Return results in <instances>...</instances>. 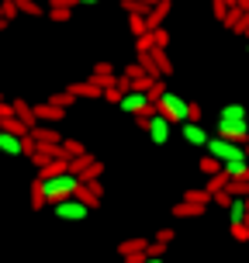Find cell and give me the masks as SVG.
I'll list each match as a JSON object with an SVG mask.
<instances>
[{
	"label": "cell",
	"mask_w": 249,
	"mask_h": 263,
	"mask_svg": "<svg viewBox=\"0 0 249 263\" xmlns=\"http://www.w3.org/2000/svg\"><path fill=\"white\" fill-rule=\"evenodd\" d=\"M215 132L225 135V139H232V142L246 145V139H249V115H246V107H242V104H225L222 111H218V125H215Z\"/></svg>",
	"instance_id": "6da1fadb"
},
{
	"label": "cell",
	"mask_w": 249,
	"mask_h": 263,
	"mask_svg": "<svg viewBox=\"0 0 249 263\" xmlns=\"http://www.w3.org/2000/svg\"><path fill=\"white\" fill-rule=\"evenodd\" d=\"M80 184H83V180H80L73 170H63V173H55V177H42V194H45L49 204H55V201H63V197H73Z\"/></svg>",
	"instance_id": "7a4b0ae2"
},
{
	"label": "cell",
	"mask_w": 249,
	"mask_h": 263,
	"mask_svg": "<svg viewBox=\"0 0 249 263\" xmlns=\"http://www.w3.org/2000/svg\"><path fill=\"white\" fill-rule=\"evenodd\" d=\"M156 111H159V115H166L173 125H184V121H190V101H184L180 93H170V90L159 93Z\"/></svg>",
	"instance_id": "3957f363"
},
{
	"label": "cell",
	"mask_w": 249,
	"mask_h": 263,
	"mask_svg": "<svg viewBox=\"0 0 249 263\" xmlns=\"http://www.w3.org/2000/svg\"><path fill=\"white\" fill-rule=\"evenodd\" d=\"M52 211H55V218H59V222H83V218L90 215V208H87V204H83L76 194H73V197H63V201H55Z\"/></svg>",
	"instance_id": "277c9868"
},
{
	"label": "cell",
	"mask_w": 249,
	"mask_h": 263,
	"mask_svg": "<svg viewBox=\"0 0 249 263\" xmlns=\"http://www.w3.org/2000/svg\"><path fill=\"white\" fill-rule=\"evenodd\" d=\"M118 107L125 111V115H142V111H156V104H152V97L145 90H125L121 93V101H118Z\"/></svg>",
	"instance_id": "5b68a950"
},
{
	"label": "cell",
	"mask_w": 249,
	"mask_h": 263,
	"mask_svg": "<svg viewBox=\"0 0 249 263\" xmlns=\"http://www.w3.org/2000/svg\"><path fill=\"white\" fill-rule=\"evenodd\" d=\"M170 125H173V121L156 111V115L149 118V125H145V132H149V139H152L156 145H166V142H170Z\"/></svg>",
	"instance_id": "8992f818"
},
{
	"label": "cell",
	"mask_w": 249,
	"mask_h": 263,
	"mask_svg": "<svg viewBox=\"0 0 249 263\" xmlns=\"http://www.w3.org/2000/svg\"><path fill=\"white\" fill-rule=\"evenodd\" d=\"M180 135H184V142L194 145V149H204V145H208V132L201 128L197 121H184V125H180Z\"/></svg>",
	"instance_id": "52a82bcc"
},
{
	"label": "cell",
	"mask_w": 249,
	"mask_h": 263,
	"mask_svg": "<svg viewBox=\"0 0 249 263\" xmlns=\"http://www.w3.org/2000/svg\"><path fill=\"white\" fill-rule=\"evenodd\" d=\"M222 173L228 177V180H239V177H246V173H249V156L225 159V163H222Z\"/></svg>",
	"instance_id": "ba28073f"
},
{
	"label": "cell",
	"mask_w": 249,
	"mask_h": 263,
	"mask_svg": "<svg viewBox=\"0 0 249 263\" xmlns=\"http://www.w3.org/2000/svg\"><path fill=\"white\" fill-rule=\"evenodd\" d=\"M63 115H66V107L52 104V101H45V104H39V107H35V118H39V121H45V125H52V121H63Z\"/></svg>",
	"instance_id": "9c48e42d"
},
{
	"label": "cell",
	"mask_w": 249,
	"mask_h": 263,
	"mask_svg": "<svg viewBox=\"0 0 249 263\" xmlns=\"http://www.w3.org/2000/svg\"><path fill=\"white\" fill-rule=\"evenodd\" d=\"M166 14H170V0H156V7H152V11H145V25L159 28L163 21H166Z\"/></svg>",
	"instance_id": "30bf717a"
},
{
	"label": "cell",
	"mask_w": 249,
	"mask_h": 263,
	"mask_svg": "<svg viewBox=\"0 0 249 263\" xmlns=\"http://www.w3.org/2000/svg\"><path fill=\"white\" fill-rule=\"evenodd\" d=\"M90 80H97L101 87L118 83V77H114V66H111V63H97V66H93V73H90Z\"/></svg>",
	"instance_id": "8fae6325"
},
{
	"label": "cell",
	"mask_w": 249,
	"mask_h": 263,
	"mask_svg": "<svg viewBox=\"0 0 249 263\" xmlns=\"http://www.w3.org/2000/svg\"><path fill=\"white\" fill-rule=\"evenodd\" d=\"M249 215V204L246 197H232V204H228V225H242Z\"/></svg>",
	"instance_id": "7c38bea8"
},
{
	"label": "cell",
	"mask_w": 249,
	"mask_h": 263,
	"mask_svg": "<svg viewBox=\"0 0 249 263\" xmlns=\"http://www.w3.org/2000/svg\"><path fill=\"white\" fill-rule=\"evenodd\" d=\"M69 90L76 93V97H104V87H101L97 80H87V83H73Z\"/></svg>",
	"instance_id": "4fadbf2b"
},
{
	"label": "cell",
	"mask_w": 249,
	"mask_h": 263,
	"mask_svg": "<svg viewBox=\"0 0 249 263\" xmlns=\"http://www.w3.org/2000/svg\"><path fill=\"white\" fill-rule=\"evenodd\" d=\"M31 139L39 145H59V132H52V128H42V125H35L31 128Z\"/></svg>",
	"instance_id": "5bb4252c"
},
{
	"label": "cell",
	"mask_w": 249,
	"mask_h": 263,
	"mask_svg": "<svg viewBox=\"0 0 249 263\" xmlns=\"http://www.w3.org/2000/svg\"><path fill=\"white\" fill-rule=\"evenodd\" d=\"M177 218H197V215H204V204H190V201H180L177 208H173Z\"/></svg>",
	"instance_id": "9a60e30c"
},
{
	"label": "cell",
	"mask_w": 249,
	"mask_h": 263,
	"mask_svg": "<svg viewBox=\"0 0 249 263\" xmlns=\"http://www.w3.org/2000/svg\"><path fill=\"white\" fill-rule=\"evenodd\" d=\"M128 28H131V35H135V39H139V35H145V31H149V25H145V14H142V11H131V14H128Z\"/></svg>",
	"instance_id": "2e32d148"
},
{
	"label": "cell",
	"mask_w": 249,
	"mask_h": 263,
	"mask_svg": "<svg viewBox=\"0 0 249 263\" xmlns=\"http://www.w3.org/2000/svg\"><path fill=\"white\" fill-rule=\"evenodd\" d=\"M14 115H17V118H21V121H28L31 128L39 125V118H35V107H28L25 101H14Z\"/></svg>",
	"instance_id": "e0dca14e"
},
{
	"label": "cell",
	"mask_w": 249,
	"mask_h": 263,
	"mask_svg": "<svg viewBox=\"0 0 249 263\" xmlns=\"http://www.w3.org/2000/svg\"><path fill=\"white\" fill-rule=\"evenodd\" d=\"M152 63H156V73H159V77H170V73H173V66H170V59H166V52H163V49H152Z\"/></svg>",
	"instance_id": "ac0fdd59"
},
{
	"label": "cell",
	"mask_w": 249,
	"mask_h": 263,
	"mask_svg": "<svg viewBox=\"0 0 249 263\" xmlns=\"http://www.w3.org/2000/svg\"><path fill=\"white\" fill-rule=\"evenodd\" d=\"M184 201H190V204H211V191L208 187H204V191H201V187H190L184 194Z\"/></svg>",
	"instance_id": "d6986e66"
},
{
	"label": "cell",
	"mask_w": 249,
	"mask_h": 263,
	"mask_svg": "<svg viewBox=\"0 0 249 263\" xmlns=\"http://www.w3.org/2000/svg\"><path fill=\"white\" fill-rule=\"evenodd\" d=\"M225 191H228L232 197H246V194H249V177H239V180H228V184H225Z\"/></svg>",
	"instance_id": "ffe728a7"
},
{
	"label": "cell",
	"mask_w": 249,
	"mask_h": 263,
	"mask_svg": "<svg viewBox=\"0 0 249 263\" xmlns=\"http://www.w3.org/2000/svg\"><path fill=\"white\" fill-rule=\"evenodd\" d=\"M145 250H149L145 239H128V242H121V256H135V253H145Z\"/></svg>",
	"instance_id": "44dd1931"
},
{
	"label": "cell",
	"mask_w": 249,
	"mask_h": 263,
	"mask_svg": "<svg viewBox=\"0 0 249 263\" xmlns=\"http://www.w3.org/2000/svg\"><path fill=\"white\" fill-rule=\"evenodd\" d=\"M218 170H222V159L211 156V153H204V156H201V173H204V177H211V173H218Z\"/></svg>",
	"instance_id": "7402d4cb"
},
{
	"label": "cell",
	"mask_w": 249,
	"mask_h": 263,
	"mask_svg": "<svg viewBox=\"0 0 249 263\" xmlns=\"http://www.w3.org/2000/svg\"><path fill=\"white\" fill-rule=\"evenodd\" d=\"M101 173H104V166H101V163H97V159H90V163H87V166H83V173H80V180H83V184H87V180H97V177H101Z\"/></svg>",
	"instance_id": "603a6c76"
},
{
	"label": "cell",
	"mask_w": 249,
	"mask_h": 263,
	"mask_svg": "<svg viewBox=\"0 0 249 263\" xmlns=\"http://www.w3.org/2000/svg\"><path fill=\"white\" fill-rule=\"evenodd\" d=\"M149 31H152V45H156V49H166V45H170V31H166L163 25H159V28H149Z\"/></svg>",
	"instance_id": "cb8c5ba5"
},
{
	"label": "cell",
	"mask_w": 249,
	"mask_h": 263,
	"mask_svg": "<svg viewBox=\"0 0 249 263\" xmlns=\"http://www.w3.org/2000/svg\"><path fill=\"white\" fill-rule=\"evenodd\" d=\"M225 184H228V177H225L222 170H218V173H211V177H208V191H211V194L225 191Z\"/></svg>",
	"instance_id": "d4e9b609"
},
{
	"label": "cell",
	"mask_w": 249,
	"mask_h": 263,
	"mask_svg": "<svg viewBox=\"0 0 249 263\" xmlns=\"http://www.w3.org/2000/svg\"><path fill=\"white\" fill-rule=\"evenodd\" d=\"M31 204H35V208L49 204V201H45V194H42V177H35V184H31Z\"/></svg>",
	"instance_id": "484cf974"
},
{
	"label": "cell",
	"mask_w": 249,
	"mask_h": 263,
	"mask_svg": "<svg viewBox=\"0 0 249 263\" xmlns=\"http://www.w3.org/2000/svg\"><path fill=\"white\" fill-rule=\"evenodd\" d=\"M49 101H52V104H59V107H69L73 101H76V93H73V90H63V93H52Z\"/></svg>",
	"instance_id": "4316f807"
},
{
	"label": "cell",
	"mask_w": 249,
	"mask_h": 263,
	"mask_svg": "<svg viewBox=\"0 0 249 263\" xmlns=\"http://www.w3.org/2000/svg\"><path fill=\"white\" fill-rule=\"evenodd\" d=\"M239 17H242V7H228V14H225L222 21H225V28H232V31H236V28H239Z\"/></svg>",
	"instance_id": "83f0119b"
},
{
	"label": "cell",
	"mask_w": 249,
	"mask_h": 263,
	"mask_svg": "<svg viewBox=\"0 0 249 263\" xmlns=\"http://www.w3.org/2000/svg\"><path fill=\"white\" fill-rule=\"evenodd\" d=\"M135 45H139V55H142V52H152V49H156V45H152V31L139 35V42H135Z\"/></svg>",
	"instance_id": "f1b7e54d"
},
{
	"label": "cell",
	"mask_w": 249,
	"mask_h": 263,
	"mask_svg": "<svg viewBox=\"0 0 249 263\" xmlns=\"http://www.w3.org/2000/svg\"><path fill=\"white\" fill-rule=\"evenodd\" d=\"M0 14H4L7 21H14V17H17V0H4V4H0Z\"/></svg>",
	"instance_id": "f546056e"
},
{
	"label": "cell",
	"mask_w": 249,
	"mask_h": 263,
	"mask_svg": "<svg viewBox=\"0 0 249 263\" xmlns=\"http://www.w3.org/2000/svg\"><path fill=\"white\" fill-rule=\"evenodd\" d=\"M17 11H21V14H31V17H35V14H42V7L35 4V0H17Z\"/></svg>",
	"instance_id": "4dcf8cb0"
},
{
	"label": "cell",
	"mask_w": 249,
	"mask_h": 263,
	"mask_svg": "<svg viewBox=\"0 0 249 263\" xmlns=\"http://www.w3.org/2000/svg\"><path fill=\"white\" fill-rule=\"evenodd\" d=\"M49 17L63 25V21H69V17H73V14H69V7H49Z\"/></svg>",
	"instance_id": "1f68e13d"
},
{
	"label": "cell",
	"mask_w": 249,
	"mask_h": 263,
	"mask_svg": "<svg viewBox=\"0 0 249 263\" xmlns=\"http://www.w3.org/2000/svg\"><path fill=\"white\" fill-rule=\"evenodd\" d=\"M232 239L236 242H249V229L246 225H232Z\"/></svg>",
	"instance_id": "d6a6232c"
},
{
	"label": "cell",
	"mask_w": 249,
	"mask_h": 263,
	"mask_svg": "<svg viewBox=\"0 0 249 263\" xmlns=\"http://www.w3.org/2000/svg\"><path fill=\"white\" fill-rule=\"evenodd\" d=\"M211 201L222 204V208H228V204H232V194H228V191H218V194H211Z\"/></svg>",
	"instance_id": "836d02e7"
},
{
	"label": "cell",
	"mask_w": 249,
	"mask_h": 263,
	"mask_svg": "<svg viewBox=\"0 0 249 263\" xmlns=\"http://www.w3.org/2000/svg\"><path fill=\"white\" fill-rule=\"evenodd\" d=\"M211 7H215V17H218V21L228 14V4H225V0H211Z\"/></svg>",
	"instance_id": "e575fe53"
},
{
	"label": "cell",
	"mask_w": 249,
	"mask_h": 263,
	"mask_svg": "<svg viewBox=\"0 0 249 263\" xmlns=\"http://www.w3.org/2000/svg\"><path fill=\"white\" fill-rule=\"evenodd\" d=\"M11 115H14V104H4V101H0V121L11 118Z\"/></svg>",
	"instance_id": "d590c367"
},
{
	"label": "cell",
	"mask_w": 249,
	"mask_h": 263,
	"mask_svg": "<svg viewBox=\"0 0 249 263\" xmlns=\"http://www.w3.org/2000/svg\"><path fill=\"white\" fill-rule=\"evenodd\" d=\"M156 239H159V242H170V239H173V229H159Z\"/></svg>",
	"instance_id": "8d00e7d4"
},
{
	"label": "cell",
	"mask_w": 249,
	"mask_h": 263,
	"mask_svg": "<svg viewBox=\"0 0 249 263\" xmlns=\"http://www.w3.org/2000/svg\"><path fill=\"white\" fill-rule=\"evenodd\" d=\"M73 4H76V0H52L49 7H73Z\"/></svg>",
	"instance_id": "74e56055"
},
{
	"label": "cell",
	"mask_w": 249,
	"mask_h": 263,
	"mask_svg": "<svg viewBox=\"0 0 249 263\" xmlns=\"http://www.w3.org/2000/svg\"><path fill=\"white\" fill-rule=\"evenodd\" d=\"M142 263H166V260H163V256H149V253H145V256H142Z\"/></svg>",
	"instance_id": "f35d334b"
},
{
	"label": "cell",
	"mask_w": 249,
	"mask_h": 263,
	"mask_svg": "<svg viewBox=\"0 0 249 263\" xmlns=\"http://www.w3.org/2000/svg\"><path fill=\"white\" fill-rule=\"evenodd\" d=\"M76 4H87V7H97L101 0H76Z\"/></svg>",
	"instance_id": "ab89813d"
},
{
	"label": "cell",
	"mask_w": 249,
	"mask_h": 263,
	"mask_svg": "<svg viewBox=\"0 0 249 263\" xmlns=\"http://www.w3.org/2000/svg\"><path fill=\"white\" fill-rule=\"evenodd\" d=\"M236 7H242V11H249V0H236Z\"/></svg>",
	"instance_id": "60d3db41"
},
{
	"label": "cell",
	"mask_w": 249,
	"mask_h": 263,
	"mask_svg": "<svg viewBox=\"0 0 249 263\" xmlns=\"http://www.w3.org/2000/svg\"><path fill=\"white\" fill-rule=\"evenodd\" d=\"M4 28H7V17H0V31H4Z\"/></svg>",
	"instance_id": "b9f144b4"
},
{
	"label": "cell",
	"mask_w": 249,
	"mask_h": 263,
	"mask_svg": "<svg viewBox=\"0 0 249 263\" xmlns=\"http://www.w3.org/2000/svg\"><path fill=\"white\" fill-rule=\"evenodd\" d=\"M139 4H145V7H149V4H156V0H139Z\"/></svg>",
	"instance_id": "7bdbcfd3"
},
{
	"label": "cell",
	"mask_w": 249,
	"mask_h": 263,
	"mask_svg": "<svg viewBox=\"0 0 249 263\" xmlns=\"http://www.w3.org/2000/svg\"><path fill=\"white\" fill-rule=\"evenodd\" d=\"M242 225H246V229H249V215H246V222H242Z\"/></svg>",
	"instance_id": "ee69618b"
},
{
	"label": "cell",
	"mask_w": 249,
	"mask_h": 263,
	"mask_svg": "<svg viewBox=\"0 0 249 263\" xmlns=\"http://www.w3.org/2000/svg\"><path fill=\"white\" fill-rule=\"evenodd\" d=\"M246 156H249V139H246Z\"/></svg>",
	"instance_id": "f6af8a7d"
},
{
	"label": "cell",
	"mask_w": 249,
	"mask_h": 263,
	"mask_svg": "<svg viewBox=\"0 0 249 263\" xmlns=\"http://www.w3.org/2000/svg\"><path fill=\"white\" fill-rule=\"evenodd\" d=\"M246 39H249V28H246Z\"/></svg>",
	"instance_id": "bcb514c9"
},
{
	"label": "cell",
	"mask_w": 249,
	"mask_h": 263,
	"mask_svg": "<svg viewBox=\"0 0 249 263\" xmlns=\"http://www.w3.org/2000/svg\"><path fill=\"white\" fill-rule=\"evenodd\" d=\"M246 204H249V194H246Z\"/></svg>",
	"instance_id": "7dc6e473"
},
{
	"label": "cell",
	"mask_w": 249,
	"mask_h": 263,
	"mask_svg": "<svg viewBox=\"0 0 249 263\" xmlns=\"http://www.w3.org/2000/svg\"><path fill=\"white\" fill-rule=\"evenodd\" d=\"M0 17H4V14H0Z\"/></svg>",
	"instance_id": "c3c4849f"
},
{
	"label": "cell",
	"mask_w": 249,
	"mask_h": 263,
	"mask_svg": "<svg viewBox=\"0 0 249 263\" xmlns=\"http://www.w3.org/2000/svg\"><path fill=\"white\" fill-rule=\"evenodd\" d=\"M246 49H249V45H246Z\"/></svg>",
	"instance_id": "681fc988"
}]
</instances>
